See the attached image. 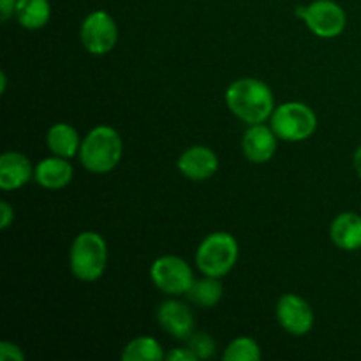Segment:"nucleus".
Instances as JSON below:
<instances>
[{"label":"nucleus","mask_w":361,"mask_h":361,"mask_svg":"<svg viewBox=\"0 0 361 361\" xmlns=\"http://www.w3.org/2000/svg\"><path fill=\"white\" fill-rule=\"evenodd\" d=\"M277 319L288 334L302 337L314 326V312L309 303L298 295H284L277 302Z\"/></svg>","instance_id":"1a4fd4ad"},{"label":"nucleus","mask_w":361,"mask_h":361,"mask_svg":"<svg viewBox=\"0 0 361 361\" xmlns=\"http://www.w3.org/2000/svg\"><path fill=\"white\" fill-rule=\"evenodd\" d=\"M32 176V164L20 152H6L0 157V187L14 190L23 187Z\"/></svg>","instance_id":"ddd939ff"},{"label":"nucleus","mask_w":361,"mask_h":361,"mask_svg":"<svg viewBox=\"0 0 361 361\" xmlns=\"http://www.w3.org/2000/svg\"><path fill=\"white\" fill-rule=\"evenodd\" d=\"M46 143H48V148L53 154L63 159L74 157L76 154H80L81 148L80 134L69 123H55L48 130Z\"/></svg>","instance_id":"dca6fc26"},{"label":"nucleus","mask_w":361,"mask_h":361,"mask_svg":"<svg viewBox=\"0 0 361 361\" xmlns=\"http://www.w3.org/2000/svg\"><path fill=\"white\" fill-rule=\"evenodd\" d=\"M81 44L92 55H106L111 51L118 39L115 20L106 11H94L81 23Z\"/></svg>","instance_id":"6e6552de"},{"label":"nucleus","mask_w":361,"mask_h":361,"mask_svg":"<svg viewBox=\"0 0 361 361\" xmlns=\"http://www.w3.org/2000/svg\"><path fill=\"white\" fill-rule=\"evenodd\" d=\"M187 348L197 356V360H208L215 355V341L207 331H194L187 338Z\"/></svg>","instance_id":"412c9836"},{"label":"nucleus","mask_w":361,"mask_h":361,"mask_svg":"<svg viewBox=\"0 0 361 361\" xmlns=\"http://www.w3.org/2000/svg\"><path fill=\"white\" fill-rule=\"evenodd\" d=\"M222 295H224V288H222L221 281L217 277H208V275H204V279H200V281H194L192 288L187 293L190 302L203 309H212L217 305L222 300Z\"/></svg>","instance_id":"a211bd4d"},{"label":"nucleus","mask_w":361,"mask_h":361,"mask_svg":"<svg viewBox=\"0 0 361 361\" xmlns=\"http://www.w3.org/2000/svg\"><path fill=\"white\" fill-rule=\"evenodd\" d=\"M18 0H0V18L2 21H7L16 11Z\"/></svg>","instance_id":"393cba45"},{"label":"nucleus","mask_w":361,"mask_h":361,"mask_svg":"<svg viewBox=\"0 0 361 361\" xmlns=\"http://www.w3.org/2000/svg\"><path fill=\"white\" fill-rule=\"evenodd\" d=\"M14 16L23 28L39 30L48 25L49 16H51V6L48 0H18Z\"/></svg>","instance_id":"f3484780"},{"label":"nucleus","mask_w":361,"mask_h":361,"mask_svg":"<svg viewBox=\"0 0 361 361\" xmlns=\"http://www.w3.org/2000/svg\"><path fill=\"white\" fill-rule=\"evenodd\" d=\"M14 221V210L11 208V204L7 201L0 203V228L7 229Z\"/></svg>","instance_id":"b1692460"},{"label":"nucleus","mask_w":361,"mask_h":361,"mask_svg":"<svg viewBox=\"0 0 361 361\" xmlns=\"http://www.w3.org/2000/svg\"><path fill=\"white\" fill-rule=\"evenodd\" d=\"M166 358L171 361H196L197 356L189 348H176L173 351H169V355Z\"/></svg>","instance_id":"5701e85b"},{"label":"nucleus","mask_w":361,"mask_h":361,"mask_svg":"<svg viewBox=\"0 0 361 361\" xmlns=\"http://www.w3.org/2000/svg\"><path fill=\"white\" fill-rule=\"evenodd\" d=\"M35 182L44 189H63L73 180V166L63 157H48L42 159L34 169Z\"/></svg>","instance_id":"4468645a"},{"label":"nucleus","mask_w":361,"mask_h":361,"mask_svg":"<svg viewBox=\"0 0 361 361\" xmlns=\"http://www.w3.org/2000/svg\"><path fill=\"white\" fill-rule=\"evenodd\" d=\"M150 279L155 288L166 295H187L194 284L192 268L178 256H162L154 261L150 268Z\"/></svg>","instance_id":"423d86ee"},{"label":"nucleus","mask_w":361,"mask_h":361,"mask_svg":"<svg viewBox=\"0 0 361 361\" xmlns=\"http://www.w3.org/2000/svg\"><path fill=\"white\" fill-rule=\"evenodd\" d=\"M271 129L282 141H303L316 133L317 116L303 102H286L271 113Z\"/></svg>","instance_id":"39448f33"},{"label":"nucleus","mask_w":361,"mask_h":361,"mask_svg":"<svg viewBox=\"0 0 361 361\" xmlns=\"http://www.w3.org/2000/svg\"><path fill=\"white\" fill-rule=\"evenodd\" d=\"M331 242L342 250L361 249V217L353 212L337 215L330 226Z\"/></svg>","instance_id":"2eb2a0df"},{"label":"nucleus","mask_w":361,"mask_h":361,"mask_svg":"<svg viewBox=\"0 0 361 361\" xmlns=\"http://www.w3.org/2000/svg\"><path fill=\"white\" fill-rule=\"evenodd\" d=\"M295 14L305 20L314 34L324 39L341 35L348 21L344 9L334 0H316L307 7H296Z\"/></svg>","instance_id":"0eeeda50"},{"label":"nucleus","mask_w":361,"mask_h":361,"mask_svg":"<svg viewBox=\"0 0 361 361\" xmlns=\"http://www.w3.org/2000/svg\"><path fill=\"white\" fill-rule=\"evenodd\" d=\"M0 360L2 361H23L25 355L13 342H0Z\"/></svg>","instance_id":"4be33fe9"},{"label":"nucleus","mask_w":361,"mask_h":361,"mask_svg":"<svg viewBox=\"0 0 361 361\" xmlns=\"http://www.w3.org/2000/svg\"><path fill=\"white\" fill-rule=\"evenodd\" d=\"M222 358L226 361H259L261 360V349L256 341L249 337L235 338L228 349L224 351Z\"/></svg>","instance_id":"aec40b11"},{"label":"nucleus","mask_w":361,"mask_h":361,"mask_svg":"<svg viewBox=\"0 0 361 361\" xmlns=\"http://www.w3.org/2000/svg\"><path fill=\"white\" fill-rule=\"evenodd\" d=\"M242 148L245 157L250 162L256 164H263L268 162L275 155L277 150V134L274 133L271 127L263 126V123H256L247 129L245 136H243Z\"/></svg>","instance_id":"f8f14e48"},{"label":"nucleus","mask_w":361,"mask_h":361,"mask_svg":"<svg viewBox=\"0 0 361 361\" xmlns=\"http://www.w3.org/2000/svg\"><path fill=\"white\" fill-rule=\"evenodd\" d=\"M226 104L233 115L249 126L267 122L275 109L270 87L254 78L233 81L226 90Z\"/></svg>","instance_id":"f257e3e1"},{"label":"nucleus","mask_w":361,"mask_h":361,"mask_svg":"<svg viewBox=\"0 0 361 361\" xmlns=\"http://www.w3.org/2000/svg\"><path fill=\"white\" fill-rule=\"evenodd\" d=\"M108 263V247L104 238L95 231H83L71 245V271L83 282H94L102 277Z\"/></svg>","instance_id":"7ed1b4c3"},{"label":"nucleus","mask_w":361,"mask_h":361,"mask_svg":"<svg viewBox=\"0 0 361 361\" xmlns=\"http://www.w3.org/2000/svg\"><path fill=\"white\" fill-rule=\"evenodd\" d=\"M238 259V242L229 233H212L201 242L196 252V264L208 277H224Z\"/></svg>","instance_id":"20e7f679"},{"label":"nucleus","mask_w":361,"mask_h":361,"mask_svg":"<svg viewBox=\"0 0 361 361\" xmlns=\"http://www.w3.org/2000/svg\"><path fill=\"white\" fill-rule=\"evenodd\" d=\"M6 85H7V78H6V73L0 74V92H6Z\"/></svg>","instance_id":"bb28decb"},{"label":"nucleus","mask_w":361,"mask_h":361,"mask_svg":"<svg viewBox=\"0 0 361 361\" xmlns=\"http://www.w3.org/2000/svg\"><path fill=\"white\" fill-rule=\"evenodd\" d=\"M161 344L152 337H137L123 348V361H161L164 360Z\"/></svg>","instance_id":"6ab92c4d"},{"label":"nucleus","mask_w":361,"mask_h":361,"mask_svg":"<svg viewBox=\"0 0 361 361\" xmlns=\"http://www.w3.org/2000/svg\"><path fill=\"white\" fill-rule=\"evenodd\" d=\"M355 169L356 173H358V176L361 178V147L356 150L355 154Z\"/></svg>","instance_id":"a878e982"},{"label":"nucleus","mask_w":361,"mask_h":361,"mask_svg":"<svg viewBox=\"0 0 361 361\" xmlns=\"http://www.w3.org/2000/svg\"><path fill=\"white\" fill-rule=\"evenodd\" d=\"M219 168V159L208 147H190L178 159V169L185 178L203 182L212 178Z\"/></svg>","instance_id":"9b49d317"},{"label":"nucleus","mask_w":361,"mask_h":361,"mask_svg":"<svg viewBox=\"0 0 361 361\" xmlns=\"http://www.w3.org/2000/svg\"><path fill=\"white\" fill-rule=\"evenodd\" d=\"M157 319L161 326L178 341H187L194 334V324L196 323H194L192 310L178 300L162 302L157 310Z\"/></svg>","instance_id":"9d476101"},{"label":"nucleus","mask_w":361,"mask_h":361,"mask_svg":"<svg viewBox=\"0 0 361 361\" xmlns=\"http://www.w3.org/2000/svg\"><path fill=\"white\" fill-rule=\"evenodd\" d=\"M123 143L120 134L109 126L92 129L81 141L80 161L88 171L109 173L122 159Z\"/></svg>","instance_id":"f03ea898"}]
</instances>
